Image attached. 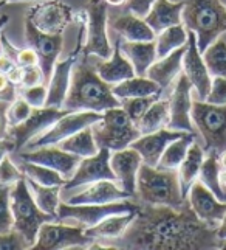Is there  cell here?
<instances>
[{"mask_svg": "<svg viewBox=\"0 0 226 250\" xmlns=\"http://www.w3.org/2000/svg\"><path fill=\"white\" fill-rule=\"evenodd\" d=\"M205 101L211 103V104H219V106L226 104V78H223V76H214L211 90L207 93Z\"/></svg>", "mask_w": 226, "mask_h": 250, "instance_id": "47", "label": "cell"}, {"mask_svg": "<svg viewBox=\"0 0 226 250\" xmlns=\"http://www.w3.org/2000/svg\"><path fill=\"white\" fill-rule=\"evenodd\" d=\"M136 213H115L104 218L96 226L85 229V235L90 236L94 241H104V244L109 241L118 239L124 235V231L130 226V222L135 218Z\"/></svg>", "mask_w": 226, "mask_h": 250, "instance_id": "28", "label": "cell"}, {"mask_svg": "<svg viewBox=\"0 0 226 250\" xmlns=\"http://www.w3.org/2000/svg\"><path fill=\"white\" fill-rule=\"evenodd\" d=\"M121 51L132 62L136 76H146L149 67L156 61V44L155 41H123Z\"/></svg>", "mask_w": 226, "mask_h": 250, "instance_id": "27", "label": "cell"}, {"mask_svg": "<svg viewBox=\"0 0 226 250\" xmlns=\"http://www.w3.org/2000/svg\"><path fill=\"white\" fill-rule=\"evenodd\" d=\"M17 98V84L11 83L8 76L0 73V100L13 103Z\"/></svg>", "mask_w": 226, "mask_h": 250, "instance_id": "49", "label": "cell"}, {"mask_svg": "<svg viewBox=\"0 0 226 250\" xmlns=\"http://www.w3.org/2000/svg\"><path fill=\"white\" fill-rule=\"evenodd\" d=\"M168 123H169V101L158 98L140 118V122L136 123V127L141 135H146L160 131L163 127H168Z\"/></svg>", "mask_w": 226, "mask_h": 250, "instance_id": "32", "label": "cell"}, {"mask_svg": "<svg viewBox=\"0 0 226 250\" xmlns=\"http://www.w3.org/2000/svg\"><path fill=\"white\" fill-rule=\"evenodd\" d=\"M203 160H205V149H202L194 142L189 146L185 160L181 162V165L178 167L180 185H181V191H183L185 197H188L190 187H192V184L198 179L200 169H202V165H203Z\"/></svg>", "mask_w": 226, "mask_h": 250, "instance_id": "31", "label": "cell"}, {"mask_svg": "<svg viewBox=\"0 0 226 250\" xmlns=\"http://www.w3.org/2000/svg\"><path fill=\"white\" fill-rule=\"evenodd\" d=\"M81 25H79V33H77V44L76 48L68 55L64 61H56L53 73L50 78V87H48V97L45 106H55V107H62V103L67 97L68 87H70V80H72V70L75 64L79 61V55L82 53V41H84V33H85V13L82 11L79 14Z\"/></svg>", "mask_w": 226, "mask_h": 250, "instance_id": "11", "label": "cell"}, {"mask_svg": "<svg viewBox=\"0 0 226 250\" xmlns=\"http://www.w3.org/2000/svg\"><path fill=\"white\" fill-rule=\"evenodd\" d=\"M153 2L155 0H127L126 8L129 13H132L138 17H141V19H144L147 13L151 11Z\"/></svg>", "mask_w": 226, "mask_h": 250, "instance_id": "50", "label": "cell"}, {"mask_svg": "<svg viewBox=\"0 0 226 250\" xmlns=\"http://www.w3.org/2000/svg\"><path fill=\"white\" fill-rule=\"evenodd\" d=\"M140 205L130 201H118L110 204H82L72 205L60 202L57 208V221H73L76 227L90 229L101 222L104 218L115 213H136Z\"/></svg>", "mask_w": 226, "mask_h": 250, "instance_id": "8", "label": "cell"}, {"mask_svg": "<svg viewBox=\"0 0 226 250\" xmlns=\"http://www.w3.org/2000/svg\"><path fill=\"white\" fill-rule=\"evenodd\" d=\"M183 8L185 0L170 2V0H155L151 11L147 13L144 21L155 31V34L161 33L173 25H180L183 22Z\"/></svg>", "mask_w": 226, "mask_h": 250, "instance_id": "25", "label": "cell"}, {"mask_svg": "<svg viewBox=\"0 0 226 250\" xmlns=\"http://www.w3.org/2000/svg\"><path fill=\"white\" fill-rule=\"evenodd\" d=\"M6 22H8V16H6V14L0 16V31H2V28L6 25Z\"/></svg>", "mask_w": 226, "mask_h": 250, "instance_id": "56", "label": "cell"}, {"mask_svg": "<svg viewBox=\"0 0 226 250\" xmlns=\"http://www.w3.org/2000/svg\"><path fill=\"white\" fill-rule=\"evenodd\" d=\"M10 104L11 103L0 100V139L8 137V131H10V123H8L6 118V110L10 107Z\"/></svg>", "mask_w": 226, "mask_h": 250, "instance_id": "51", "label": "cell"}, {"mask_svg": "<svg viewBox=\"0 0 226 250\" xmlns=\"http://www.w3.org/2000/svg\"><path fill=\"white\" fill-rule=\"evenodd\" d=\"M94 239L85 235V230L72 224H60V221L45 222L39 229L38 239L31 249L34 250H57L70 247L92 246Z\"/></svg>", "mask_w": 226, "mask_h": 250, "instance_id": "10", "label": "cell"}, {"mask_svg": "<svg viewBox=\"0 0 226 250\" xmlns=\"http://www.w3.org/2000/svg\"><path fill=\"white\" fill-rule=\"evenodd\" d=\"M19 160L39 163V165L48 167L57 171L65 180H70L75 174V171L81 162V157L75 156L72 152H67L56 145L40 146V148L31 149L27 152L19 154Z\"/></svg>", "mask_w": 226, "mask_h": 250, "instance_id": "18", "label": "cell"}, {"mask_svg": "<svg viewBox=\"0 0 226 250\" xmlns=\"http://www.w3.org/2000/svg\"><path fill=\"white\" fill-rule=\"evenodd\" d=\"M92 131L98 148H106L112 152L129 148L141 135L121 106L107 109L99 122L92 125Z\"/></svg>", "mask_w": 226, "mask_h": 250, "instance_id": "6", "label": "cell"}, {"mask_svg": "<svg viewBox=\"0 0 226 250\" xmlns=\"http://www.w3.org/2000/svg\"><path fill=\"white\" fill-rule=\"evenodd\" d=\"M219 159H220V167H222V169L226 171V149L220 154Z\"/></svg>", "mask_w": 226, "mask_h": 250, "instance_id": "54", "label": "cell"}, {"mask_svg": "<svg viewBox=\"0 0 226 250\" xmlns=\"http://www.w3.org/2000/svg\"><path fill=\"white\" fill-rule=\"evenodd\" d=\"M65 114H68V110L55 106L33 109L31 115L23 123L13 126L8 131V137H11L16 145V152L23 149L33 139H36L38 135L45 132L48 127L53 126Z\"/></svg>", "mask_w": 226, "mask_h": 250, "instance_id": "13", "label": "cell"}, {"mask_svg": "<svg viewBox=\"0 0 226 250\" xmlns=\"http://www.w3.org/2000/svg\"><path fill=\"white\" fill-rule=\"evenodd\" d=\"M202 55L211 76L226 78V42L223 39L214 41Z\"/></svg>", "mask_w": 226, "mask_h": 250, "instance_id": "39", "label": "cell"}, {"mask_svg": "<svg viewBox=\"0 0 226 250\" xmlns=\"http://www.w3.org/2000/svg\"><path fill=\"white\" fill-rule=\"evenodd\" d=\"M23 176L25 174L22 172V169L17 168L14 165V162L8 156L0 162V185L13 187L14 184L19 182Z\"/></svg>", "mask_w": 226, "mask_h": 250, "instance_id": "44", "label": "cell"}, {"mask_svg": "<svg viewBox=\"0 0 226 250\" xmlns=\"http://www.w3.org/2000/svg\"><path fill=\"white\" fill-rule=\"evenodd\" d=\"M57 146L67 152H72L75 156L81 157V159L94 156V154L99 151L96 142H94L92 126H87V127L81 129V131H77L76 134L67 137V139L60 142Z\"/></svg>", "mask_w": 226, "mask_h": 250, "instance_id": "33", "label": "cell"}, {"mask_svg": "<svg viewBox=\"0 0 226 250\" xmlns=\"http://www.w3.org/2000/svg\"><path fill=\"white\" fill-rule=\"evenodd\" d=\"M84 188L77 193L68 196L64 199V202L72 205H82V204H110L118 201H126L130 196L127 191L118 185L115 180H98L82 185Z\"/></svg>", "mask_w": 226, "mask_h": 250, "instance_id": "21", "label": "cell"}, {"mask_svg": "<svg viewBox=\"0 0 226 250\" xmlns=\"http://www.w3.org/2000/svg\"><path fill=\"white\" fill-rule=\"evenodd\" d=\"M155 44H156V59H161L172 53L173 50L188 44V30L183 23L173 25V27H169L156 34Z\"/></svg>", "mask_w": 226, "mask_h": 250, "instance_id": "36", "label": "cell"}, {"mask_svg": "<svg viewBox=\"0 0 226 250\" xmlns=\"http://www.w3.org/2000/svg\"><path fill=\"white\" fill-rule=\"evenodd\" d=\"M217 227L200 221L189 201L180 208L140 205L123 236L106 243L112 249H222Z\"/></svg>", "mask_w": 226, "mask_h": 250, "instance_id": "1", "label": "cell"}, {"mask_svg": "<svg viewBox=\"0 0 226 250\" xmlns=\"http://www.w3.org/2000/svg\"><path fill=\"white\" fill-rule=\"evenodd\" d=\"M10 197L11 211L14 218V229L27 239L30 247H33L38 239V233L42 224L57 221V218L51 216V214L39 208L25 176L11 187Z\"/></svg>", "mask_w": 226, "mask_h": 250, "instance_id": "5", "label": "cell"}, {"mask_svg": "<svg viewBox=\"0 0 226 250\" xmlns=\"http://www.w3.org/2000/svg\"><path fill=\"white\" fill-rule=\"evenodd\" d=\"M27 182H28L31 193H33L34 201H36V204L39 205V208L42 211L51 214V216L57 218V208H59V204H60L62 187L60 185H53V187L40 185L36 182V180H33L30 177H27Z\"/></svg>", "mask_w": 226, "mask_h": 250, "instance_id": "34", "label": "cell"}, {"mask_svg": "<svg viewBox=\"0 0 226 250\" xmlns=\"http://www.w3.org/2000/svg\"><path fill=\"white\" fill-rule=\"evenodd\" d=\"M161 98V95H152V97H140V98H126L121 100V107L126 110V114L130 117V120L136 125L140 118L146 114L153 103Z\"/></svg>", "mask_w": 226, "mask_h": 250, "instance_id": "40", "label": "cell"}, {"mask_svg": "<svg viewBox=\"0 0 226 250\" xmlns=\"http://www.w3.org/2000/svg\"><path fill=\"white\" fill-rule=\"evenodd\" d=\"M220 180H222V185L226 188V171H223V169L220 172Z\"/></svg>", "mask_w": 226, "mask_h": 250, "instance_id": "57", "label": "cell"}, {"mask_svg": "<svg viewBox=\"0 0 226 250\" xmlns=\"http://www.w3.org/2000/svg\"><path fill=\"white\" fill-rule=\"evenodd\" d=\"M185 51H186V45L173 50L172 53H169L168 56H164V58L158 59V61H155L149 67L146 76L149 80L155 81L164 92L168 87H170V84L175 81L178 78V75L181 73Z\"/></svg>", "mask_w": 226, "mask_h": 250, "instance_id": "24", "label": "cell"}, {"mask_svg": "<svg viewBox=\"0 0 226 250\" xmlns=\"http://www.w3.org/2000/svg\"><path fill=\"white\" fill-rule=\"evenodd\" d=\"M2 5H5V0H0V6H2Z\"/></svg>", "mask_w": 226, "mask_h": 250, "instance_id": "61", "label": "cell"}, {"mask_svg": "<svg viewBox=\"0 0 226 250\" xmlns=\"http://www.w3.org/2000/svg\"><path fill=\"white\" fill-rule=\"evenodd\" d=\"M19 168L27 177L36 180L40 185H47V187H53V185H60L64 187L67 184V180L59 174L57 171L51 169L48 167L39 165V163H33V162H25L20 160Z\"/></svg>", "mask_w": 226, "mask_h": 250, "instance_id": "38", "label": "cell"}, {"mask_svg": "<svg viewBox=\"0 0 226 250\" xmlns=\"http://www.w3.org/2000/svg\"><path fill=\"white\" fill-rule=\"evenodd\" d=\"M107 5H113V6H119L123 3H127V0H106Z\"/></svg>", "mask_w": 226, "mask_h": 250, "instance_id": "55", "label": "cell"}, {"mask_svg": "<svg viewBox=\"0 0 226 250\" xmlns=\"http://www.w3.org/2000/svg\"><path fill=\"white\" fill-rule=\"evenodd\" d=\"M220 2H222V3H223V6L226 8V0H220Z\"/></svg>", "mask_w": 226, "mask_h": 250, "instance_id": "60", "label": "cell"}, {"mask_svg": "<svg viewBox=\"0 0 226 250\" xmlns=\"http://www.w3.org/2000/svg\"><path fill=\"white\" fill-rule=\"evenodd\" d=\"M217 235H219V238L222 241H226V214H225L223 221L220 222V226L217 227Z\"/></svg>", "mask_w": 226, "mask_h": 250, "instance_id": "53", "label": "cell"}, {"mask_svg": "<svg viewBox=\"0 0 226 250\" xmlns=\"http://www.w3.org/2000/svg\"><path fill=\"white\" fill-rule=\"evenodd\" d=\"M17 2H30V0H5V3H17Z\"/></svg>", "mask_w": 226, "mask_h": 250, "instance_id": "58", "label": "cell"}, {"mask_svg": "<svg viewBox=\"0 0 226 250\" xmlns=\"http://www.w3.org/2000/svg\"><path fill=\"white\" fill-rule=\"evenodd\" d=\"M25 34H27L28 45L36 51L39 56V65L45 76V81L51 78L55 64L57 61L59 53L62 51L64 36L62 34H48L38 30L31 21L27 19L25 23Z\"/></svg>", "mask_w": 226, "mask_h": 250, "instance_id": "17", "label": "cell"}, {"mask_svg": "<svg viewBox=\"0 0 226 250\" xmlns=\"http://www.w3.org/2000/svg\"><path fill=\"white\" fill-rule=\"evenodd\" d=\"M101 118H102V114H99V112H90V110L68 112L64 117H60L53 126L48 127L45 132L38 135L36 139H33L25 148H28V151H31V149L40 148V146L57 145L62 140H65L67 137L81 131V129L99 122Z\"/></svg>", "mask_w": 226, "mask_h": 250, "instance_id": "12", "label": "cell"}, {"mask_svg": "<svg viewBox=\"0 0 226 250\" xmlns=\"http://www.w3.org/2000/svg\"><path fill=\"white\" fill-rule=\"evenodd\" d=\"M113 95L118 100L126 98H140V97H152V95H163V89L155 81L147 76H132L112 87Z\"/></svg>", "mask_w": 226, "mask_h": 250, "instance_id": "30", "label": "cell"}, {"mask_svg": "<svg viewBox=\"0 0 226 250\" xmlns=\"http://www.w3.org/2000/svg\"><path fill=\"white\" fill-rule=\"evenodd\" d=\"M195 142V134L186 132L185 135H181L180 139L173 140L168 145V148L164 149L163 156L158 162V167L161 169H178L181 165V162L185 160L189 146Z\"/></svg>", "mask_w": 226, "mask_h": 250, "instance_id": "37", "label": "cell"}, {"mask_svg": "<svg viewBox=\"0 0 226 250\" xmlns=\"http://www.w3.org/2000/svg\"><path fill=\"white\" fill-rule=\"evenodd\" d=\"M190 90H192V84H190L189 78L185 73H180L168 98L169 101L168 129L195 134L192 117H190V110H192Z\"/></svg>", "mask_w": 226, "mask_h": 250, "instance_id": "14", "label": "cell"}, {"mask_svg": "<svg viewBox=\"0 0 226 250\" xmlns=\"http://www.w3.org/2000/svg\"><path fill=\"white\" fill-rule=\"evenodd\" d=\"M181 17L186 30L195 33L202 53L226 33V8L220 0H185Z\"/></svg>", "mask_w": 226, "mask_h": 250, "instance_id": "4", "label": "cell"}, {"mask_svg": "<svg viewBox=\"0 0 226 250\" xmlns=\"http://www.w3.org/2000/svg\"><path fill=\"white\" fill-rule=\"evenodd\" d=\"M73 8L59 0H50L33 6L28 21L38 30L48 34H64V30L73 21Z\"/></svg>", "mask_w": 226, "mask_h": 250, "instance_id": "15", "label": "cell"}, {"mask_svg": "<svg viewBox=\"0 0 226 250\" xmlns=\"http://www.w3.org/2000/svg\"><path fill=\"white\" fill-rule=\"evenodd\" d=\"M141 163L143 159L140 152L130 148V146L121 151H113V154L110 156V167L116 176V182L130 196H135L136 176Z\"/></svg>", "mask_w": 226, "mask_h": 250, "instance_id": "23", "label": "cell"}, {"mask_svg": "<svg viewBox=\"0 0 226 250\" xmlns=\"http://www.w3.org/2000/svg\"><path fill=\"white\" fill-rule=\"evenodd\" d=\"M220 172H222V167H220L219 154L211 152V154H207V157L203 160L198 180L211 189V191L217 196V199L226 202V188L222 185Z\"/></svg>", "mask_w": 226, "mask_h": 250, "instance_id": "35", "label": "cell"}, {"mask_svg": "<svg viewBox=\"0 0 226 250\" xmlns=\"http://www.w3.org/2000/svg\"><path fill=\"white\" fill-rule=\"evenodd\" d=\"M185 131H172V129L163 127L160 131L140 135L138 139L130 145V148L140 152L143 159V163L149 167H158V162L163 156L164 149L168 148V145L173 140L180 139L181 135H185Z\"/></svg>", "mask_w": 226, "mask_h": 250, "instance_id": "22", "label": "cell"}, {"mask_svg": "<svg viewBox=\"0 0 226 250\" xmlns=\"http://www.w3.org/2000/svg\"><path fill=\"white\" fill-rule=\"evenodd\" d=\"M192 123L203 137L205 152L220 154L226 149V104H211L203 100L192 101Z\"/></svg>", "mask_w": 226, "mask_h": 250, "instance_id": "7", "label": "cell"}, {"mask_svg": "<svg viewBox=\"0 0 226 250\" xmlns=\"http://www.w3.org/2000/svg\"><path fill=\"white\" fill-rule=\"evenodd\" d=\"M0 73L8 76V80L14 84H19V76H20V67L16 64L14 58L2 50L0 51Z\"/></svg>", "mask_w": 226, "mask_h": 250, "instance_id": "48", "label": "cell"}, {"mask_svg": "<svg viewBox=\"0 0 226 250\" xmlns=\"http://www.w3.org/2000/svg\"><path fill=\"white\" fill-rule=\"evenodd\" d=\"M112 30L119 34L121 39L124 41H155L156 34L155 31L149 27L144 19L138 17L132 13L119 16L118 19L113 21Z\"/></svg>", "mask_w": 226, "mask_h": 250, "instance_id": "29", "label": "cell"}, {"mask_svg": "<svg viewBox=\"0 0 226 250\" xmlns=\"http://www.w3.org/2000/svg\"><path fill=\"white\" fill-rule=\"evenodd\" d=\"M28 247L30 244L27 243V239L16 229L5 231V233H0V250H22Z\"/></svg>", "mask_w": 226, "mask_h": 250, "instance_id": "46", "label": "cell"}, {"mask_svg": "<svg viewBox=\"0 0 226 250\" xmlns=\"http://www.w3.org/2000/svg\"><path fill=\"white\" fill-rule=\"evenodd\" d=\"M45 83V76L40 65H31V67H23L20 68V76H19V84L20 87H33V85L43 84Z\"/></svg>", "mask_w": 226, "mask_h": 250, "instance_id": "45", "label": "cell"}, {"mask_svg": "<svg viewBox=\"0 0 226 250\" xmlns=\"http://www.w3.org/2000/svg\"><path fill=\"white\" fill-rule=\"evenodd\" d=\"M188 201L197 218L211 227H219L226 214V202L217 196L200 180H195L188 193Z\"/></svg>", "mask_w": 226, "mask_h": 250, "instance_id": "19", "label": "cell"}, {"mask_svg": "<svg viewBox=\"0 0 226 250\" xmlns=\"http://www.w3.org/2000/svg\"><path fill=\"white\" fill-rule=\"evenodd\" d=\"M183 73L189 78L192 87L197 90L198 98L206 100L207 93L211 90V73L207 70L206 62L202 56V51L198 50L197 36L194 31L188 30V44L183 56Z\"/></svg>", "mask_w": 226, "mask_h": 250, "instance_id": "20", "label": "cell"}, {"mask_svg": "<svg viewBox=\"0 0 226 250\" xmlns=\"http://www.w3.org/2000/svg\"><path fill=\"white\" fill-rule=\"evenodd\" d=\"M11 187L0 185V233L14 229V218L11 211Z\"/></svg>", "mask_w": 226, "mask_h": 250, "instance_id": "41", "label": "cell"}, {"mask_svg": "<svg viewBox=\"0 0 226 250\" xmlns=\"http://www.w3.org/2000/svg\"><path fill=\"white\" fill-rule=\"evenodd\" d=\"M96 72L107 84H118L136 75L132 62L121 51V38L113 47L112 56L109 59H102V62L96 65Z\"/></svg>", "mask_w": 226, "mask_h": 250, "instance_id": "26", "label": "cell"}, {"mask_svg": "<svg viewBox=\"0 0 226 250\" xmlns=\"http://www.w3.org/2000/svg\"><path fill=\"white\" fill-rule=\"evenodd\" d=\"M84 13L89 31H87V42L82 48V53L85 56L94 55L101 59H109L113 53V48L107 36V2L106 0H89Z\"/></svg>", "mask_w": 226, "mask_h": 250, "instance_id": "9", "label": "cell"}, {"mask_svg": "<svg viewBox=\"0 0 226 250\" xmlns=\"http://www.w3.org/2000/svg\"><path fill=\"white\" fill-rule=\"evenodd\" d=\"M135 194L140 201L151 205H164L180 208L188 201L183 196L177 169H161L141 163L136 176Z\"/></svg>", "mask_w": 226, "mask_h": 250, "instance_id": "3", "label": "cell"}, {"mask_svg": "<svg viewBox=\"0 0 226 250\" xmlns=\"http://www.w3.org/2000/svg\"><path fill=\"white\" fill-rule=\"evenodd\" d=\"M119 106L121 100L113 95L110 84L101 78L84 55L72 70L70 87L62 103V109L68 112L90 110L104 114L107 109Z\"/></svg>", "mask_w": 226, "mask_h": 250, "instance_id": "2", "label": "cell"}, {"mask_svg": "<svg viewBox=\"0 0 226 250\" xmlns=\"http://www.w3.org/2000/svg\"><path fill=\"white\" fill-rule=\"evenodd\" d=\"M16 152V145L13 142L11 137H5V139H0V162H2L6 156Z\"/></svg>", "mask_w": 226, "mask_h": 250, "instance_id": "52", "label": "cell"}, {"mask_svg": "<svg viewBox=\"0 0 226 250\" xmlns=\"http://www.w3.org/2000/svg\"><path fill=\"white\" fill-rule=\"evenodd\" d=\"M112 151L102 148L94 156L81 159L79 165H77L75 174L70 180H67V184L62 187V191H70L76 189L82 185L98 182V180H115L116 176L110 167V154Z\"/></svg>", "mask_w": 226, "mask_h": 250, "instance_id": "16", "label": "cell"}, {"mask_svg": "<svg viewBox=\"0 0 226 250\" xmlns=\"http://www.w3.org/2000/svg\"><path fill=\"white\" fill-rule=\"evenodd\" d=\"M20 97L28 103L33 109L45 107L47 97H48V87L45 84H38L33 87H22Z\"/></svg>", "mask_w": 226, "mask_h": 250, "instance_id": "43", "label": "cell"}, {"mask_svg": "<svg viewBox=\"0 0 226 250\" xmlns=\"http://www.w3.org/2000/svg\"><path fill=\"white\" fill-rule=\"evenodd\" d=\"M31 112H33V107L22 97L16 98L6 110V118H8V123H10V127L23 123L25 120L31 115Z\"/></svg>", "mask_w": 226, "mask_h": 250, "instance_id": "42", "label": "cell"}, {"mask_svg": "<svg viewBox=\"0 0 226 250\" xmlns=\"http://www.w3.org/2000/svg\"><path fill=\"white\" fill-rule=\"evenodd\" d=\"M222 249H225V250H226V241H223V243H222Z\"/></svg>", "mask_w": 226, "mask_h": 250, "instance_id": "59", "label": "cell"}]
</instances>
